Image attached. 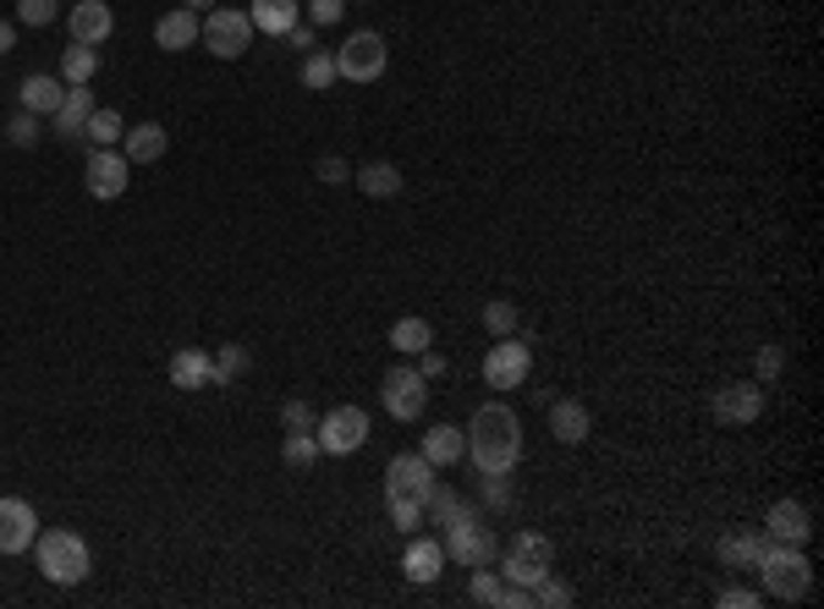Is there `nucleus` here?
Wrapping results in <instances>:
<instances>
[{
	"label": "nucleus",
	"instance_id": "1",
	"mask_svg": "<svg viewBox=\"0 0 824 609\" xmlns=\"http://www.w3.org/2000/svg\"><path fill=\"white\" fill-rule=\"evenodd\" d=\"M462 434H468V456H473L479 472H505V477H511V466L522 461V418H517L505 401L479 407Z\"/></svg>",
	"mask_w": 824,
	"mask_h": 609
},
{
	"label": "nucleus",
	"instance_id": "2",
	"mask_svg": "<svg viewBox=\"0 0 824 609\" xmlns=\"http://www.w3.org/2000/svg\"><path fill=\"white\" fill-rule=\"evenodd\" d=\"M33 560H39L44 582H55V588H77V582L94 571V549H88L77 533H66V527L39 533V538H33Z\"/></svg>",
	"mask_w": 824,
	"mask_h": 609
},
{
	"label": "nucleus",
	"instance_id": "3",
	"mask_svg": "<svg viewBox=\"0 0 824 609\" xmlns=\"http://www.w3.org/2000/svg\"><path fill=\"white\" fill-rule=\"evenodd\" d=\"M759 577H764V594H770V599L797 605V599H809V588H814V560H809L797 544H770L764 560H759Z\"/></svg>",
	"mask_w": 824,
	"mask_h": 609
},
{
	"label": "nucleus",
	"instance_id": "4",
	"mask_svg": "<svg viewBox=\"0 0 824 609\" xmlns=\"http://www.w3.org/2000/svg\"><path fill=\"white\" fill-rule=\"evenodd\" d=\"M494 560H500V577H505V582H517V588H539V582L550 577V566H555V544H550L544 533H517Z\"/></svg>",
	"mask_w": 824,
	"mask_h": 609
},
{
	"label": "nucleus",
	"instance_id": "5",
	"mask_svg": "<svg viewBox=\"0 0 824 609\" xmlns=\"http://www.w3.org/2000/svg\"><path fill=\"white\" fill-rule=\"evenodd\" d=\"M494 555H500V538L484 527V516L473 505H462V516L446 527V560L473 571V566H494Z\"/></svg>",
	"mask_w": 824,
	"mask_h": 609
},
{
	"label": "nucleus",
	"instance_id": "6",
	"mask_svg": "<svg viewBox=\"0 0 824 609\" xmlns=\"http://www.w3.org/2000/svg\"><path fill=\"white\" fill-rule=\"evenodd\" d=\"M385 66H390V50H385V39H379L374 28H357V33L335 50V72H341L346 83H379Z\"/></svg>",
	"mask_w": 824,
	"mask_h": 609
},
{
	"label": "nucleus",
	"instance_id": "7",
	"mask_svg": "<svg viewBox=\"0 0 824 609\" xmlns=\"http://www.w3.org/2000/svg\"><path fill=\"white\" fill-rule=\"evenodd\" d=\"M204 50L209 55H220V61H237V55H248V44H253V22H248V11H231V6H215V11H204Z\"/></svg>",
	"mask_w": 824,
	"mask_h": 609
},
{
	"label": "nucleus",
	"instance_id": "8",
	"mask_svg": "<svg viewBox=\"0 0 824 609\" xmlns=\"http://www.w3.org/2000/svg\"><path fill=\"white\" fill-rule=\"evenodd\" d=\"M379 401H385V412H390L396 423H413V418H424V407H429V379H424L418 368L396 363V368L379 379Z\"/></svg>",
	"mask_w": 824,
	"mask_h": 609
},
{
	"label": "nucleus",
	"instance_id": "9",
	"mask_svg": "<svg viewBox=\"0 0 824 609\" xmlns=\"http://www.w3.org/2000/svg\"><path fill=\"white\" fill-rule=\"evenodd\" d=\"M314 440H320L325 456H352V451H363V445H368V412H363V407H330L325 418H320V429H314Z\"/></svg>",
	"mask_w": 824,
	"mask_h": 609
},
{
	"label": "nucleus",
	"instance_id": "10",
	"mask_svg": "<svg viewBox=\"0 0 824 609\" xmlns=\"http://www.w3.org/2000/svg\"><path fill=\"white\" fill-rule=\"evenodd\" d=\"M528 368H533V351H528V340H517V335H500L490 351H484V385L490 390H517V385H528Z\"/></svg>",
	"mask_w": 824,
	"mask_h": 609
},
{
	"label": "nucleus",
	"instance_id": "11",
	"mask_svg": "<svg viewBox=\"0 0 824 609\" xmlns=\"http://www.w3.org/2000/svg\"><path fill=\"white\" fill-rule=\"evenodd\" d=\"M709 412H715V423H726V429H748V423L764 412V385H759V379H731V385L715 390Z\"/></svg>",
	"mask_w": 824,
	"mask_h": 609
},
{
	"label": "nucleus",
	"instance_id": "12",
	"mask_svg": "<svg viewBox=\"0 0 824 609\" xmlns=\"http://www.w3.org/2000/svg\"><path fill=\"white\" fill-rule=\"evenodd\" d=\"M83 187H88V198H100V203L122 198V192L133 187V159L122 149H94L88 165H83Z\"/></svg>",
	"mask_w": 824,
	"mask_h": 609
},
{
	"label": "nucleus",
	"instance_id": "13",
	"mask_svg": "<svg viewBox=\"0 0 824 609\" xmlns=\"http://www.w3.org/2000/svg\"><path fill=\"white\" fill-rule=\"evenodd\" d=\"M764 538L770 544H809L814 538V511L803 505V500H775L770 505V516H764Z\"/></svg>",
	"mask_w": 824,
	"mask_h": 609
},
{
	"label": "nucleus",
	"instance_id": "14",
	"mask_svg": "<svg viewBox=\"0 0 824 609\" xmlns=\"http://www.w3.org/2000/svg\"><path fill=\"white\" fill-rule=\"evenodd\" d=\"M435 483H440L435 461H424L418 451H413V456H390V466H385V494H413V500H429V494H435Z\"/></svg>",
	"mask_w": 824,
	"mask_h": 609
},
{
	"label": "nucleus",
	"instance_id": "15",
	"mask_svg": "<svg viewBox=\"0 0 824 609\" xmlns=\"http://www.w3.org/2000/svg\"><path fill=\"white\" fill-rule=\"evenodd\" d=\"M39 538V511L28 500H0V555H28Z\"/></svg>",
	"mask_w": 824,
	"mask_h": 609
},
{
	"label": "nucleus",
	"instance_id": "16",
	"mask_svg": "<svg viewBox=\"0 0 824 609\" xmlns=\"http://www.w3.org/2000/svg\"><path fill=\"white\" fill-rule=\"evenodd\" d=\"M170 385H176L181 396L209 390V385H215V357H209L204 346H181V351L170 357Z\"/></svg>",
	"mask_w": 824,
	"mask_h": 609
},
{
	"label": "nucleus",
	"instance_id": "17",
	"mask_svg": "<svg viewBox=\"0 0 824 609\" xmlns=\"http://www.w3.org/2000/svg\"><path fill=\"white\" fill-rule=\"evenodd\" d=\"M588 434H594V418H588L583 401H572V396L550 401V440L555 445H583Z\"/></svg>",
	"mask_w": 824,
	"mask_h": 609
},
{
	"label": "nucleus",
	"instance_id": "18",
	"mask_svg": "<svg viewBox=\"0 0 824 609\" xmlns=\"http://www.w3.org/2000/svg\"><path fill=\"white\" fill-rule=\"evenodd\" d=\"M401 571H407V582H440V571H446V544L440 538H407V549H401Z\"/></svg>",
	"mask_w": 824,
	"mask_h": 609
},
{
	"label": "nucleus",
	"instance_id": "19",
	"mask_svg": "<svg viewBox=\"0 0 824 609\" xmlns=\"http://www.w3.org/2000/svg\"><path fill=\"white\" fill-rule=\"evenodd\" d=\"M88 116H94V88L83 83V88H66V99H61V111L50 116V127H55V138L77 144V138L88 133Z\"/></svg>",
	"mask_w": 824,
	"mask_h": 609
},
{
	"label": "nucleus",
	"instance_id": "20",
	"mask_svg": "<svg viewBox=\"0 0 824 609\" xmlns=\"http://www.w3.org/2000/svg\"><path fill=\"white\" fill-rule=\"evenodd\" d=\"M764 549H770L764 533H726V538L715 544V560H720L726 571H759Z\"/></svg>",
	"mask_w": 824,
	"mask_h": 609
},
{
	"label": "nucleus",
	"instance_id": "21",
	"mask_svg": "<svg viewBox=\"0 0 824 609\" xmlns=\"http://www.w3.org/2000/svg\"><path fill=\"white\" fill-rule=\"evenodd\" d=\"M61 99H66V83H61V77H44V72H33V77H22V83H17V111L55 116V111H61Z\"/></svg>",
	"mask_w": 824,
	"mask_h": 609
},
{
	"label": "nucleus",
	"instance_id": "22",
	"mask_svg": "<svg viewBox=\"0 0 824 609\" xmlns=\"http://www.w3.org/2000/svg\"><path fill=\"white\" fill-rule=\"evenodd\" d=\"M66 22H72V39H77V44H105L111 28H116V17H111L105 0H77Z\"/></svg>",
	"mask_w": 824,
	"mask_h": 609
},
{
	"label": "nucleus",
	"instance_id": "23",
	"mask_svg": "<svg viewBox=\"0 0 824 609\" xmlns=\"http://www.w3.org/2000/svg\"><path fill=\"white\" fill-rule=\"evenodd\" d=\"M198 33H204V17H198V11H187V6H181V11H165L160 22H155V44L170 50V55H176V50H192V44H198Z\"/></svg>",
	"mask_w": 824,
	"mask_h": 609
},
{
	"label": "nucleus",
	"instance_id": "24",
	"mask_svg": "<svg viewBox=\"0 0 824 609\" xmlns=\"http://www.w3.org/2000/svg\"><path fill=\"white\" fill-rule=\"evenodd\" d=\"M248 22H253V33L281 39L292 22H303V0H253L248 6Z\"/></svg>",
	"mask_w": 824,
	"mask_h": 609
},
{
	"label": "nucleus",
	"instance_id": "25",
	"mask_svg": "<svg viewBox=\"0 0 824 609\" xmlns=\"http://www.w3.org/2000/svg\"><path fill=\"white\" fill-rule=\"evenodd\" d=\"M165 149H170V133H165L160 122H138V127L122 138V154H127L133 165H155V159H165Z\"/></svg>",
	"mask_w": 824,
	"mask_h": 609
},
{
	"label": "nucleus",
	"instance_id": "26",
	"mask_svg": "<svg viewBox=\"0 0 824 609\" xmlns=\"http://www.w3.org/2000/svg\"><path fill=\"white\" fill-rule=\"evenodd\" d=\"M424 461H435V466H451V461L468 456V434L462 429H451V423H435L429 434H424Z\"/></svg>",
	"mask_w": 824,
	"mask_h": 609
},
{
	"label": "nucleus",
	"instance_id": "27",
	"mask_svg": "<svg viewBox=\"0 0 824 609\" xmlns=\"http://www.w3.org/2000/svg\"><path fill=\"white\" fill-rule=\"evenodd\" d=\"M94 72H100V50L72 39V44L61 50V83H66V88H83V83H94Z\"/></svg>",
	"mask_w": 824,
	"mask_h": 609
},
{
	"label": "nucleus",
	"instance_id": "28",
	"mask_svg": "<svg viewBox=\"0 0 824 609\" xmlns=\"http://www.w3.org/2000/svg\"><path fill=\"white\" fill-rule=\"evenodd\" d=\"M352 181H357L368 198H396V192H401V170H396L390 159H368V165H357Z\"/></svg>",
	"mask_w": 824,
	"mask_h": 609
},
{
	"label": "nucleus",
	"instance_id": "29",
	"mask_svg": "<svg viewBox=\"0 0 824 609\" xmlns=\"http://www.w3.org/2000/svg\"><path fill=\"white\" fill-rule=\"evenodd\" d=\"M429 346H435L429 318H396V324H390V351H396V357H418V351H429Z\"/></svg>",
	"mask_w": 824,
	"mask_h": 609
},
{
	"label": "nucleus",
	"instance_id": "30",
	"mask_svg": "<svg viewBox=\"0 0 824 609\" xmlns=\"http://www.w3.org/2000/svg\"><path fill=\"white\" fill-rule=\"evenodd\" d=\"M122 138H127L122 111H100V105H94V116H88V144H94V149H116Z\"/></svg>",
	"mask_w": 824,
	"mask_h": 609
},
{
	"label": "nucleus",
	"instance_id": "31",
	"mask_svg": "<svg viewBox=\"0 0 824 609\" xmlns=\"http://www.w3.org/2000/svg\"><path fill=\"white\" fill-rule=\"evenodd\" d=\"M341 83V72H335V55L330 50H309L303 55V88H314V94H325Z\"/></svg>",
	"mask_w": 824,
	"mask_h": 609
},
{
	"label": "nucleus",
	"instance_id": "32",
	"mask_svg": "<svg viewBox=\"0 0 824 609\" xmlns=\"http://www.w3.org/2000/svg\"><path fill=\"white\" fill-rule=\"evenodd\" d=\"M385 516H390L396 533H418V527H424V500H413V494H385Z\"/></svg>",
	"mask_w": 824,
	"mask_h": 609
},
{
	"label": "nucleus",
	"instance_id": "33",
	"mask_svg": "<svg viewBox=\"0 0 824 609\" xmlns=\"http://www.w3.org/2000/svg\"><path fill=\"white\" fill-rule=\"evenodd\" d=\"M320 456H325V451H320L314 429H303V434H286V445H281V461H286V466H298V472H303V466H314Z\"/></svg>",
	"mask_w": 824,
	"mask_h": 609
},
{
	"label": "nucleus",
	"instance_id": "34",
	"mask_svg": "<svg viewBox=\"0 0 824 609\" xmlns=\"http://www.w3.org/2000/svg\"><path fill=\"white\" fill-rule=\"evenodd\" d=\"M39 133H44V116H33V111H17V116L6 122V144H11V149H33Z\"/></svg>",
	"mask_w": 824,
	"mask_h": 609
},
{
	"label": "nucleus",
	"instance_id": "35",
	"mask_svg": "<svg viewBox=\"0 0 824 609\" xmlns=\"http://www.w3.org/2000/svg\"><path fill=\"white\" fill-rule=\"evenodd\" d=\"M484 329H490L494 340H500V335H517V303H505V297L484 303Z\"/></svg>",
	"mask_w": 824,
	"mask_h": 609
},
{
	"label": "nucleus",
	"instance_id": "36",
	"mask_svg": "<svg viewBox=\"0 0 824 609\" xmlns=\"http://www.w3.org/2000/svg\"><path fill=\"white\" fill-rule=\"evenodd\" d=\"M248 374V351L242 346H220V357H215V385H231V379H242Z\"/></svg>",
	"mask_w": 824,
	"mask_h": 609
},
{
	"label": "nucleus",
	"instance_id": "37",
	"mask_svg": "<svg viewBox=\"0 0 824 609\" xmlns=\"http://www.w3.org/2000/svg\"><path fill=\"white\" fill-rule=\"evenodd\" d=\"M753 374H759V385H775V379L786 374V346H759Z\"/></svg>",
	"mask_w": 824,
	"mask_h": 609
},
{
	"label": "nucleus",
	"instance_id": "38",
	"mask_svg": "<svg viewBox=\"0 0 824 609\" xmlns=\"http://www.w3.org/2000/svg\"><path fill=\"white\" fill-rule=\"evenodd\" d=\"M61 17V0H17V22L28 28H50Z\"/></svg>",
	"mask_w": 824,
	"mask_h": 609
},
{
	"label": "nucleus",
	"instance_id": "39",
	"mask_svg": "<svg viewBox=\"0 0 824 609\" xmlns=\"http://www.w3.org/2000/svg\"><path fill=\"white\" fill-rule=\"evenodd\" d=\"M468 594H473V605H500V571H490V566H473V582H468Z\"/></svg>",
	"mask_w": 824,
	"mask_h": 609
},
{
	"label": "nucleus",
	"instance_id": "40",
	"mask_svg": "<svg viewBox=\"0 0 824 609\" xmlns=\"http://www.w3.org/2000/svg\"><path fill=\"white\" fill-rule=\"evenodd\" d=\"M533 605H539V609H566V605H572V588H566V582H555V577H544V582L533 588Z\"/></svg>",
	"mask_w": 824,
	"mask_h": 609
},
{
	"label": "nucleus",
	"instance_id": "41",
	"mask_svg": "<svg viewBox=\"0 0 824 609\" xmlns=\"http://www.w3.org/2000/svg\"><path fill=\"white\" fill-rule=\"evenodd\" d=\"M281 429H286V434H303V429H314V412H309V401H298V396H292V401L281 407Z\"/></svg>",
	"mask_w": 824,
	"mask_h": 609
},
{
	"label": "nucleus",
	"instance_id": "42",
	"mask_svg": "<svg viewBox=\"0 0 824 609\" xmlns=\"http://www.w3.org/2000/svg\"><path fill=\"white\" fill-rule=\"evenodd\" d=\"M346 17V0H309V22L314 28H335Z\"/></svg>",
	"mask_w": 824,
	"mask_h": 609
},
{
	"label": "nucleus",
	"instance_id": "43",
	"mask_svg": "<svg viewBox=\"0 0 824 609\" xmlns=\"http://www.w3.org/2000/svg\"><path fill=\"white\" fill-rule=\"evenodd\" d=\"M484 477V500L490 511H511V489H505V472H479Z\"/></svg>",
	"mask_w": 824,
	"mask_h": 609
},
{
	"label": "nucleus",
	"instance_id": "44",
	"mask_svg": "<svg viewBox=\"0 0 824 609\" xmlns=\"http://www.w3.org/2000/svg\"><path fill=\"white\" fill-rule=\"evenodd\" d=\"M314 176H320V181H330V187H341V181H352V165H346L341 154H325V159L314 165Z\"/></svg>",
	"mask_w": 824,
	"mask_h": 609
},
{
	"label": "nucleus",
	"instance_id": "45",
	"mask_svg": "<svg viewBox=\"0 0 824 609\" xmlns=\"http://www.w3.org/2000/svg\"><path fill=\"white\" fill-rule=\"evenodd\" d=\"M715 605L720 609H759V594H753V588H726V594H715Z\"/></svg>",
	"mask_w": 824,
	"mask_h": 609
},
{
	"label": "nucleus",
	"instance_id": "46",
	"mask_svg": "<svg viewBox=\"0 0 824 609\" xmlns=\"http://www.w3.org/2000/svg\"><path fill=\"white\" fill-rule=\"evenodd\" d=\"M281 39H286V44H292V50H303V55H309V50H314V44H320V39H314V22H292V28H286V33H281Z\"/></svg>",
	"mask_w": 824,
	"mask_h": 609
},
{
	"label": "nucleus",
	"instance_id": "47",
	"mask_svg": "<svg viewBox=\"0 0 824 609\" xmlns=\"http://www.w3.org/2000/svg\"><path fill=\"white\" fill-rule=\"evenodd\" d=\"M418 374H424V379H440V374H446V357H440L435 346H429V351H418Z\"/></svg>",
	"mask_w": 824,
	"mask_h": 609
},
{
	"label": "nucleus",
	"instance_id": "48",
	"mask_svg": "<svg viewBox=\"0 0 824 609\" xmlns=\"http://www.w3.org/2000/svg\"><path fill=\"white\" fill-rule=\"evenodd\" d=\"M17 50V22H0V55Z\"/></svg>",
	"mask_w": 824,
	"mask_h": 609
},
{
	"label": "nucleus",
	"instance_id": "49",
	"mask_svg": "<svg viewBox=\"0 0 824 609\" xmlns=\"http://www.w3.org/2000/svg\"><path fill=\"white\" fill-rule=\"evenodd\" d=\"M181 6H187V11H198V17H204V11H215V0H181Z\"/></svg>",
	"mask_w": 824,
	"mask_h": 609
}]
</instances>
